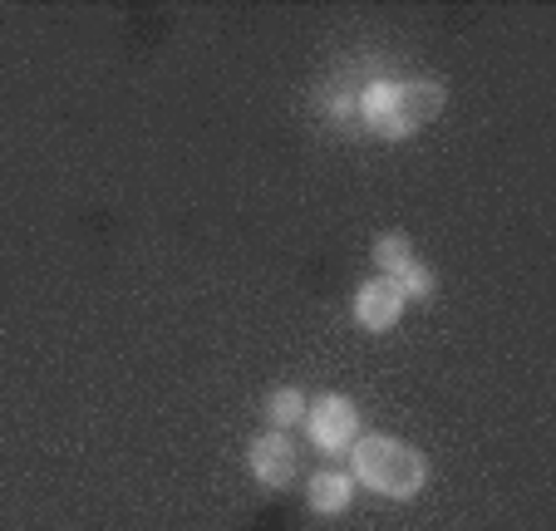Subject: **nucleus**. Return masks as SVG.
<instances>
[{"label":"nucleus","instance_id":"7","mask_svg":"<svg viewBox=\"0 0 556 531\" xmlns=\"http://www.w3.org/2000/svg\"><path fill=\"white\" fill-rule=\"evenodd\" d=\"M305 502H311L315 517H345L350 502H355V478H350V472H336V468L315 472V478L305 482Z\"/></svg>","mask_w":556,"mask_h":531},{"label":"nucleus","instance_id":"2","mask_svg":"<svg viewBox=\"0 0 556 531\" xmlns=\"http://www.w3.org/2000/svg\"><path fill=\"white\" fill-rule=\"evenodd\" d=\"M305 433L320 453H350V443L359 438V408L345 394H320L315 404H305Z\"/></svg>","mask_w":556,"mask_h":531},{"label":"nucleus","instance_id":"5","mask_svg":"<svg viewBox=\"0 0 556 531\" xmlns=\"http://www.w3.org/2000/svg\"><path fill=\"white\" fill-rule=\"evenodd\" d=\"M359 124L379 138H404L400 134V79H369L359 89Z\"/></svg>","mask_w":556,"mask_h":531},{"label":"nucleus","instance_id":"4","mask_svg":"<svg viewBox=\"0 0 556 531\" xmlns=\"http://www.w3.org/2000/svg\"><path fill=\"white\" fill-rule=\"evenodd\" d=\"M404 311H409V301L389 276H375L355 291V325H365V330H394Z\"/></svg>","mask_w":556,"mask_h":531},{"label":"nucleus","instance_id":"1","mask_svg":"<svg viewBox=\"0 0 556 531\" xmlns=\"http://www.w3.org/2000/svg\"><path fill=\"white\" fill-rule=\"evenodd\" d=\"M350 463H355L350 478H355L359 488L379 492V497H394V502L419 497L424 482H429V463H424V453L414 448V443L389 438V433L355 438V443H350Z\"/></svg>","mask_w":556,"mask_h":531},{"label":"nucleus","instance_id":"8","mask_svg":"<svg viewBox=\"0 0 556 531\" xmlns=\"http://www.w3.org/2000/svg\"><path fill=\"white\" fill-rule=\"evenodd\" d=\"M266 423L276 428V433H291L295 423H305V394L301 389H271L266 394Z\"/></svg>","mask_w":556,"mask_h":531},{"label":"nucleus","instance_id":"9","mask_svg":"<svg viewBox=\"0 0 556 531\" xmlns=\"http://www.w3.org/2000/svg\"><path fill=\"white\" fill-rule=\"evenodd\" d=\"M409 261H414V246H409V237H404V231H384V237L375 241V266H379V276H389V281H394V276H400Z\"/></svg>","mask_w":556,"mask_h":531},{"label":"nucleus","instance_id":"6","mask_svg":"<svg viewBox=\"0 0 556 531\" xmlns=\"http://www.w3.org/2000/svg\"><path fill=\"white\" fill-rule=\"evenodd\" d=\"M443 114V84L439 79H404L400 84V134H419L429 118Z\"/></svg>","mask_w":556,"mask_h":531},{"label":"nucleus","instance_id":"3","mask_svg":"<svg viewBox=\"0 0 556 531\" xmlns=\"http://www.w3.org/2000/svg\"><path fill=\"white\" fill-rule=\"evenodd\" d=\"M247 468H252V478L262 482V488H286V482L295 478V468H301V458H295L291 438L266 428L262 438H252V448H247Z\"/></svg>","mask_w":556,"mask_h":531},{"label":"nucleus","instance_id":"10","mask_svg":"<svg viewBox=\"0 0 556 531\" xmlns=\"http://www.w3.org/2000/svg\"><path fill=\"white\" fill-rule=\"evenodd\" d=\"M394 286H400V291H404V301H429V295L439 291V276H433L429 266H424V261L414 256L409 266H404V271L394 276Z\"/></svg>","mask_w":556,"mask_h":531}]
</instances>
